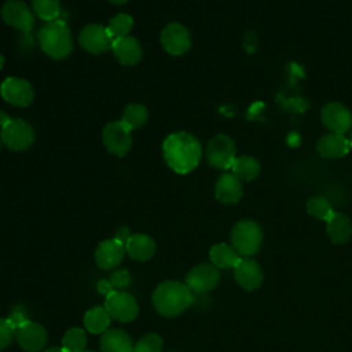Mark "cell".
I'll use <instances>...</instances> for the list:
<instances>
[{"mask_svg":"<svg viewBox=\"0 0 352 352\" xmlns=\"http://www.w3.org/2000/svg\"><path fill=\"white\" fill-rule=\"evenodd\" d=\"M98 290L100 294H103L104 297L109 296L111 292H114V286L111 285L110 280H106V279H102L98 282Z\"/></svg>","mask_w":352,"mask_h":352,"instance_id":"cell-36","label":"cell"},{"mask_svg":"<svg viewBox=\"0 0 352 352\" xmlns=\"http://www.w3.org/2000/svg\"><path fill=\"white\" fill-rule=\"evenodd\" d=\"M104 147L114 155H125L132 144L131 129L126 128L121 121L109 122L102 132Z\"/></svg>","mask_w":352,"mask_h":352,"instance_id":"cell-9","label":"cell"},{"mask_svg":"<svg viewBox=\"0 0 352 352\" xmlns=\"http://www.w3.org/2000/svg\"><path fill=\"white\" fill-rule=\"evenodd\" d=\"M132 278H131V274L126 271V270H118L116 271L111 278H110V282L114 287L117 289H124L126 287L129 283H131Z\"/></svg>","mask_w":352,"mask_h":352,"instance_id":"cell-34","label":"cell"},{"mask_svg":"<svg viewBox=\"0 0 352 352\" xmlns=\"http://www.w3.org/2000/svg\"><path fill=\"white\" fill-rule=\"evenodd\" d=\"M162 338L157 333H147L133 345V352H161Z\"/></svg>","mask_w":352,"mask_h":352,"instance_id":"cell-32","label":"cell"},{"mask_svg":"<svg viewBox=\"0 0 352 352\" xmlns=\"http://www.w3.org/2000/svg\"><path fill=\"white\" fill-rule=\"evenodd\" d=\"M125 243L117 238L102 241L95 250V261L103 270L118 267L125 257Z\"/></svg>","mask_w":352,"mask_h":352,"instance_id":"cell-15","label":"cell"},{"mask_svg":"<svg viewBox=\"0 0 352 352\" xmlns=\"http://www.w3.org/2000/svg\"><path fill=\"white\" fill-rule=\"evenodd\" d=\"M161 43L166 52L170 55H182L191 47L190 32L177 22L166 25L161 33Z\"/></svg>","mask_w":352,"mask_h":352,"instance_id":"cell-13","label":"cell"},{"mask_svg":"<svg viewBox=\"0 0 352 352\" xmlns=\"http://www.w3.org/2000/svg\"><path fill=\"white\" fill-rule=\"evenodd\" d=\"M0 144H1V138H0Z\"/></svg>","mask_w":352,"mask_h":352,"instance_id":"cell-44","label":"cell"},{"mask_svg":"<svg viewBox=\"0 0 352 352\" xmlns=\"http://www.w3.org/2000/svg\"><path fill=\"white\" fill-rule=\"evenodd\" d=\"M8 319L15 324V327H18V326H21L22 323H25L26 320H29L28 316H26V314H25L23 311L18 309V308H15V309L11 312V315L8 316Z\"/></svg>","mask_w":352,"mask_h":352,"instance_id":"cell-35","label":"cell"},{"mask_svg":"<svg viewBox=\"0 0 352 352\" xmlns=\"http://www.w3.org/2000/svg\"><path fill=\"white\" fill-rule=\"evenodd\" d=\"M85 344L87 334L81 327H72L62 337V348L66 352H82Z\"/></svg>","mask_w":352,"mask_h":352,"instance_id":"cell-28","label":"cell"},{"mask_svg":"<svg viewBox=\"0 0 352 352\" xmlns=\"http://www.w3.org/2000/svg\"><path fill=\"white\" fill-rule=\"evenodd\" d=\"M0 94L6 102L18 107L29 106L34 98L30 82L18 77L6 78L0 87Z\"/></svg>","mask_w":352,"mask_h":352,"instance_id":"cell-11","label":"cell"},{"mask_svg":"<svg viewBox=\"0 0 352 352\" xmlns=\"http://www.w3.org/2000/svg\"><path fill=\"white\" fill-rule=\"evenodd\" d=\"M349 146L352 148V131H351V136H349Z\"/></svg>","mask_w":352,"mask_h":352,"instance_id":"cell-42","label":"cell"},{"mask_svg":"<svg viewBox=\"0 0 352 352\" xmlns=\"http://www.w3.org/2000/svg\"><path fill=\"white\" fill-rule=\"evenodd\" d=\"M243 188L241 180L231 172L223 173L214 186V195L223 204H235L242 198Z\"/></svg>","mask_w":352,"mask_h":352,"instance_id":"cell-18","label":"cell"},{"mask_svg":"<svg viewBox=\"0 0 352 352\" xmlns=\"http://www.w3.org/2000/svg\"><path fill=\"white\" fill-rule=\"evenodd\" d=\"M111 50L117 60L125 66H132L139 63L143 54L140 43L131 36L114 40Z\"/></svg>","mask_w":352,"mask_h":352,"instance_id":"cell-19","label":"cell"},{"mask_svg":"<svg viewBox=\"0 0 352 352\" xmlns=\"http://www.w3.org/2000/svg\"><path fill=\"white\" fill-rule=\"evenodd\" d=\"M82 352H92V351H82Z\"/></svg>","mask_w":352,"mask_h":352,"instance_id":"cell-43","label":"cell"},{"mask_svg":"<svg viewBox=\"0 0 352 352\" xmlns=\"http://www.w3.org/2000/svg\"><path fill=\"white\" fill-rule=\"evenodd\" d=\"M3 65H4V58H3V55L0 54V70H1V67H3Z\"/></svg>","mask_w":352,"mask_h":352,"instance_id":"cell-41","label":"cell"},{"mask_svg":"<svg viewBox=\"0 0 352 352\" xmlns=\"http://www.w3.org/2000/svg\"><path fill=\"white\" fill-rule=\"evenodd\" d=\"M102 352H133L132 338L120 329L106 330L100 337Z\"/></svg>","mask_w":352,"mask_h":352,"instance_id":"cell-22","label":"cell"},{"mask_svg":"<svg viewBox=\"0 0 352 352\" xmlns=\"http://www.w3.org/2000/svg\"><path fill=\"white\" fill-rule=\"evenodd\" d=\"M132 25H133V21L131 18V15L128 14H117L114 15L109 25H107V32L110 34V37L114 40H118V38H122V37H126L129 30L132 29Z\"/></svg>","mask_w":352,"mask_h":352,"instance_id":"cell-29","label":"cell"},{"mask_svg":"<svg viewBox=\"0 0 352 352\" xmlns=\"http://www.w3.org/2000/svg\"><path fill=\"white\" fill-rule=\"evenodd\" d=\"M15 338L18 345L26 352H38L47 344V330L40 323L26 320L16 327Z\"/></svg>","mask_w":352,"mask_h":352,"instance_id":"cell-12","label":"cell"},{"mask_svg":"<svg viewBox=\"0 0 352 352\" xmlns=\"http://www.w3.org/2000/svg\"><path fill=\"white\" fill-rule=\"evenodd\" d=\"M1 140L11 150H26L34 140V131L26 121L11 118L4 126H1Z\"/></svg>","mask_w":352,"mask_h":352,"instance_id":"cell-6","label":"cell"},{"mask_svg":"<svg viewBox=\"0 0 352 352\" xmlns=\"http://www.w3.org/2000/svg\"><path fill=\"white\" fill-rule=\"evenodd\" d=\"M3 21L22 32H29L33 28V14L29 7L19 0H8L1 8Z\"/></svg>","mask_w":352,"mask_h":352,"instance_id":"cell-16","label":"cell"},{"mask_svg":"<svg viewBox=\"0 0 352 352\" xmlns=\"http://www.w3.org/2000/svg\"><path fill=\"white\" fill-rule=\"evenodd\" d=\"M349 148V139L333 132L322 136L316 144L318 153L324 158H341L348 154Z\"/></svg>","mask_w":352,"mask_h":352,"instance_id":"cell-21","label":"cell"},{"mask_svg":"<svg viewBox=\"0 0 352 352\" xmlns=\"http://www.w3.org/2000/svg\"><path fill=\"white\" fill-rule=\"evenodd\" d=\"M320 118L323 125L333 133L344 135L352 126V113L338 102L326 103L322 107Z\"/></svg>","mask_w":352,"mask_h":352,"instance_id":"cell-10","label":"cell"},{"mask_svg":"<svg viewBox=\"0 0 352 352\" xmlns=\"http://www.w3.org/2000/svg\"><path fill=\"white\" fill-rule=\"evenodd\" d=\"M32 6L36 15L47 22L58 19L60 14L59 0H32Z\"/></svg>","mask_w":352,"mask_h":352,"instance_id":"cell-31","label":"cell"},{"mask_svg":"<svg viewBox=\"0 0 352 352\" xmlns=\"http://www.w3.org/2000/svg\"><path fill=\"white\" fill-rule=\"evenodd\" d=\"M110 314L104 307L89 308L84 315V327L92 334H103L110 326Z\"/></svg>","mask_w":352,"mask_h":352,"instance_id":"cell-25","label":"cell"},{"mask_svg":"<svg viewBox=\"0 0 352 352\" xmlns=\"http://www.w3.org/2000/svg\"><path fill=\"white\" fill-rule=\"evenodd\" d=\"M104 308L111 318L120 322H131L139 314V305L135 297L122 290H114L106 296Z\"/></svg>","mask_w":352,"mask_h":352,"instance_id":"cell-7","label":"cell"},{"mask_svg":"<svg viewBox=\"0 0 352 352\" xmlns=\"http://www.w3.org/2000/svg\"><path fill=\"white\" fill-rule=\"evenodd\" d=\"M44 352H66L62 346H51V348H47Z\"/></svg>","mask_w":352,"mask_h":352,"instance_id":"cell-39","label":"cell"},{"mask_svg":"<svg viewBox=\"0 0 352 352\" xmlns=\"http://www.w3.org/2000/svg\"><path fill=\"white\" fill-rule=\"evenodd\" d=\"M78 41L81 47L91 54H102L111 50L113 45V38L110 37L107 29L96 23L85 26L80 33Z\"/></svg>","mask_w":352,"mask_h":352,"instance_id":"cell-14","label":"cell"},{"mask_svg":"<svg viewBox=\"0 0 352 352\" xmlns=\"http://www.w3.org/2000/svg\"><path fill=\"white\" fill-rule=\"evenodd\" d=\"M164 160L176 173L186 175L197 168L202 157L201 143L187 132H175L162 143Z\"/></svg>","mask_w":352,"mask_h":352,"instance_id":"cell-1","label":"cell"},{"mask_svg":"<svg viewBox=\"0 0 352 352\" xmlns=\"http://www.w3.org/2000/svg\"><path fill=\"white\" fill-rule=\"evenodd\" d=\"M260 169L261 168H260L258 161L254 157H250V155L236 157L232 166H231L232 173L239 180H245V182L256 179L260 173Z\"/></svg>","mask_w":352,"mask_h":352,"instance_id":"cell-26","label":"cell"},{"mask_svg":"<svg viewBox=\"0 0 352 352\" xmlns=\"http://www.w3.org/2000/svg\"><path fill=\"white\" fill-rule=\"evenodd\" d=\"M11 118L7 116L6 111H0V126H4Z\"/></svg>","mask_w":352,"mask_h":352,"instance_id":"cell-38","label":"cell"},{"mask_svg":"<svg viewBox=\"0 0 352 352\" xmlns=\"http://www.w3.org/2000/svg\"><path fill=\"white\" fill-rule=\"evenodd\" d=\"M210 261L217 268H235L241 261V256L238 252L227 243H216L210 248L209 252Z\"/></svg>","mask_w":352,"mask_h":352,"instance_id":"cell-24","label":"cell"},{"mask_svg":"<svg viewBox=\"0 0 352 352\" xmlns=\"http://www.w3.org/2000/svg\"><path fill=\"white\" fill-rule=\"evenodd\" d=\"M235 143L234 140L227 135H216L212 138L206 147V160L210 166L217 169H231L234 161H235Z\"/></svg>","mask_w":352,"mask_h":352,"instance_id":"cell-5","label":"cell"},{"mask_svg":"<svg viewBox=\"0 0 352 352\" xmlns=\"http://www.w3.org/2000/svg\"><path fill=\"white\" fill-rule=\"evenodd\" d=\"M263 231L253 220H241L231 230V246L239 256H253L261 248Z\"/></svg>","mask_w":352,"mask_h":352,"instance_id":"cell-4","label":"cell"},{"mask_svg":"<svg viewBox=\"0 0 352 352\" xmlns=\"http://www.w3.org/2000/svg\"><path fill=\"white\" fill-rule=\"evenodd\" d=\"M234 276L236 283L248 292L258 289L264 280L261 267L257 264V261L249 257L241 258L238 265L234 268Z\"/></svg>","mask_w":352,"mask_h":352,"instance_id":"cell-17","label":"cell"},{"mask_svg":"<svg viewBox=\"0 0 352 352\" xmlns=\"http://www.w3.org/2000/svg\"><path fill=\"white\" fill-rule=\"evenodd\" d=\"M326 231L333 243H346L352 235L351 220L340 212H334L333 216L326 221Z\"/></svg>","mask_w":352,"mask_h":352,"instance_id":"cell-23","label":"cell"},{"mask_svg":"<svg viewBox=\"0 0 352 352\" xmlns=\"http://www.w3.org/2000/svg\"><path fill=\"white\" fill-rule=\"evenodd\" d=\"M147 120H148L147 109L143 104H138V103L126 106L121 117V122L131 131L143 126L147 122Z\"/></svg>","mask_w":352,"mask_h":352,"instance_id":"cell-27","label":"cell"},{"mask_svg":"<svg viewBox=\"0 0 352 352\" xmlns=\"http://www.w3.org/2000/svg\"><path fill=\"white\" fill-rule=\"evenodd\" d=\"M192 304V292L187 285L177 280H165L153 292V305L165 318L183 314Z\"/></svg>","mask_w":352,"mask_h":352,"instance_id":"cell-2","label":"cell"},{"mask_svg":"<svg viewBox=\"0 0 352 352\" xmlns=\"http://www.w3.org/2000/svg\"><path fill=\"white\" fill-rule=\"evenodd\" d=\"M131 236V234H129V230L126 228V227H121L118 231H117V234H116V236L114 238H117L118 241H121V242H126L128 241V238Z\"/></svg>","mask_w":352,"mask_h":352,"instance_id":"cell-37","label":"cell"},{"mask_svg":"<svg viewBox=\"0 0 352 352\" xmlns=\"http://www.w3.org/2000/svg\"><path fill=\"white\" fill-rule=\"evenodd\" d=\"M38 43L41 50L52 59H63L73 50L70 29L60 19L47 22L40 29Z\"/></svg>","mask_w":352,"mask_h":352,"instance_id":"cell-3","label":"cell"},{"mask_svg":"<svg viewBox=\"0 0 352 352\" xmlns=\"http://www.w3.org/2000/svg\"><path fill=\"white\" fill-rule=\"evenodd\" d=\"M110 3H114V4H122V3H126L128 0H109Z\"/></svg>","mask_w":352,"mask_h":352,"instance_id":"cell-40","label":"cell"},{"mask_svg":"<svg viewBox=\"0 0 352 352\" xmlns=\"http://www.w3.org/2000/svg\"><path fill=\"white\" fill-rule=\"evenodd\" d=\"M126 254L136 261H147L155 253V242L146 234H132L125 242Z\"/></svg>","mask_w":352,"mask_h":352,"instance_id":"cell-20","label":"cell"},{"mask_svg":"<svg viewBox=\"0 0 352 352\" xmlns=\"http://www.w3.org/2000/svg\"><path fill=\"white\" fill-rule=\"evenodd\" d=\"M307 212L312 217L324 221H327L334 213L329 199H326L322 195H315L307 201Z\"/></svg>","mask_w":352,"mask_h":352,"instance_id":"cell-30","label":"cell"},{"mask_svg":"<svg viewBox=\"0 0 352 352\" xmlns=\"http://www.w3.org/2000/svg\"><path fill=\"white\" fill-rule=\"evenodd\" d=\"M220 282V271L216 265L202 263L192 267L186 275V285L194 293L202 294L213 290Z\"/></svg>","mask_w":352,"mask_h":352,"instance_id":"cell-8","label":"cell"},{"mask_svg":"<svg viewBox=\"0 0 352 352\" xmlns=\"http://www.w3.org/2000/svg\"><path fill=\"white\" fill-rule=\"evenodd\" d=\"M16 327L8 318H0V351L6 349L15 338Z\"/></svg>","mask_w":352,"mask_h":352,"instance_id":"cell-33","label":"cell"}]
</instances>
